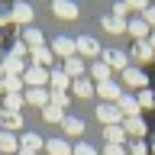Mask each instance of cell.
I'll return each mask as SVG.
<instances>
[{
    "instance_id": "6da1fadb",
    "label": "cell",
    "mask_w": 155,
    "mask_h": 155,
    "mask_svg": "<svg viewBox=\"0 0 155 155\" xmlns=\"http://www.w3.org/2000/svg\"><path fill=\"white\" fill-rule=\"evenodd\" d=\"M97 120H100L104 126H120L126 116L120 113V107H116V104H100V107H97Z\"/></svg>"
},
{
    "instance_id": "7a4b0ae2",
    "label": "cell",
    "mask_w": 155,
    "mask_h": 155,
    "mask_svg": "<svg viewBox=\"0 0 155 155\" xmlns=\"http://www.w3.org/2000/svg\"><path fill=\"white\" fill-rule=\"evenodd\" d=\"M104 65L110 68V71H126L129 68V55L126 52H120V48H104Z\"/></svg>"
},
{
    "instance_id": "3957f363",
    "label": "cell",
    "mask_w": 155,
    "mask_h": 155,
    "mask_svg": "<svg viewBox=\"0 0 155 155\" xmlns=\"http://www.w3.org/2000/svg\"><path fill=\"white\" fill-rule=\"evenodd\" d=\"M52 55H61L65 61H68V58H74V55H78L74 39H68V36H58V39H52Z\"/></svg>"
},
{
    "instance_id": "277c9868",
    "label": "cell",
    "mask_w": 155,
    "mask_h": 155,
    "mask_svg": "<svg viewBox=\"0 0 155 155\" xmlns=\"http://www.w3.org/2000/svg\"><path fill=\"white\" fill-rule=\"evenodd\" d=\"M45 81H48V71H45V68H39V65L26 68V74H23V84H29V87H42Z\"/></svg>"
},
{
    "instance_id": "5b68a950",
    "label": "cell",
    "mask_w": 155,
    "mask_h": 155,
    "mask_svg": "<svg viewBox=\"0 0 155 155\" xmlns=\"http://www.w3.org/2000/svg\"><path fill=\"white\" fill-rule=\"evenodd\" d=\"M3 74L23 78V74H26V65H23V58H19V55H13V52H10V55L3 58Z\"/></svg>"
},
{
    "instance_id": "8992f818",
    "label": "cell",
    "mask_w": 155,
    "mask_h": 155,
    "mask_svg": "<svg viewBox=\"0 0 155 155\" xmlns=\"http://www.w3.org/2000/svg\"><path fill=\"white\" fill-rule=\"evenodd\" d=\"M74 45H78V55H91V58L100 55V45H97V39H91V36L74 39Z\"/></svg>"
},
{
    "instance_id": "52a82bcc",
    "label": "cell",
    "mask_w": 155,
    "mask_h": 155,
    "mask_svg": "<svg viewBox=\"0 0 155 155\" xmlns=\"http://www.w3.org/2000/svg\"><path fill=\"white\" fill-rule=\"evenodd\" d=\"M52 13H55L58 19H74L78 16V7L71 3V0H55V3H52Z\"/></svg>"
},
{
    "instance_id": "ba28073f",
    "label": "cell",
    "mask_w": 155,
    "mask_h": 155,
    "mask_svg": "<svg viewBox=\"0 0 155 155\" xmlns=\"http://www.w3.org/2000/svg\"><path fill=\"white\" fill-rule=\"evenodd\" d=\"M0 129H3V133H10V129H23V116L10 113V110H0Z\"/></svg>"
},
{
    "instance_id": "9c48e42d",
    "label": "cell",
    "mask_w": 155,
    "mask_h": 155,
    "mask_svg": "<svg viewBox=\"0 0 155 155\" xmlns=\"http://www.w3.org/2000/svg\"><path fill=\"white\" fill-rule=\"evenodd\" d=\"M97 94L104 97V100H120L123 97V87L116 84V81H104V84H97Z\"/></svg>"
},
{
    "instance_id": "30bf717a",
    "label": "cell",
    "mask_w": 155,
    "mask_h": 155,
    "mask_svg": "<svg viewBox=\"0 0 155 155\" xmlns=\"http://www.w3.org/2000/svg\"><path fill=\"white\" fill-rule=\"evenodd\" d=\"M48 81H52V91H55V94H65L68 87H71V78H68L65 71H48Z\"/></svg>"
},
{
    "instance_id": "8fae6325",
    "label": "cell",
    "mask_w": 155,
    "mask_h": 155,
    "mask_svg": "<svg viewBox=\"0 0 155 155\" xmlns=\"http://www.w3.org/2000/svg\"><path fill=\"white\" fill-rule=\"evenodd\" d=\"M29 19H32V7H29V3H16V7H13V23L29 29Z\"/></svg>"
},
{
    "instance_id": "7c38bea8",
    "label": "cell",
    "mask_w": 155,
    "mask_h": 155,
    "mask_svg": "<svg viewBox=\"0 0 155 155\" xmlns=\"http://www.w3.org/2000/svg\"><path fill=\"white\" fill-rule=\"evenodd\" d=\"M126 29L136 36V42H149V23H145V19H129Z\"/></svg>"
},
{
    "instance_id": "4fadbf2b",
    "label": "cell",
    "mask_w": 155,
    "mask_h": 155,
    "mask_svg": "<svg viewBox=\"0 0 155 155\" xmlns=\"http://www.w3.org/2000/svg\"><path fill=\"white\" fill-rule=\"evenodd\" d=\"M71 94L81 97V100H87V97L94 94V84H91L87 78H78V81H71Z\"/></svg>"
},
{
    "instance_id": "5bb4252c",
    "label": "cell",
    "mask_w": 155,
    "mask_h": 155,
    "mask_svg": "<svg viewBox=\"0 0 155 155\" xmlns=\"http://www.w3.org/2000/svg\"><path fill=\"white\" fill-rule=\"evenodd\" d=\"M116 107H120V113H123V116H139V104H136V97H129V94L120 97Z\"/></svg>"
},
{
    "instance_id": "9a60e30c",
    "label": "cell",
    "mask_w": 155,
    "mask_h": 155,
    "mask_svg": "<svg viewBox=\"0 0 155 155\" xmlns=\"http://www.w3.org/2000/svg\"><path fill=\"white\" fill-rule=\"evenodd\" d=\"M65 74L68 78H71V81H78V78H84V61H81V58H68V61H65Z\"/></svg>"
},
{
    "instance_id": "2e32d148",
    "label": "cell",
    "mask_w": 155,
    "mask_h": 155,
    "mask_svg": "<svg viewBox=\"0 0 155 155\" xmlns=\"http://www.w3.org/2000/svg\"><path fill=\"white\" fill-rule=\"evenodd\" d=\"M26 104L45 107L48 104V91H45V87H29V91H26Z\"/></svg>"
},
{
    "instance_id": "e0dca14e",
    "label": "cell",
    "mask_w": 155,
    "mask_h": 155,
    "mask_svg": "<svg viewBox=\"0 0 155 155\" xmlns=\"http://www.w3.org/2000/svg\"><path fill=\"white\" fill-rule=\"evenodd\" d=\"M123 81L129 87H142V91H145V74L139 71V68H126V71H123Z\"/></svg>"
},
{
    "instance_id": "ac0fdd59",
    "label": "cell",
    "mask_w": 155,
    "mask_h": 155,
    "mask_svg": "<svg viewBox=\"0 0 155 155\" xmlns=\"http://www.w3.org/2000/svg\"><path fill=\"white\" fill-rule=\"evenodd\" d=\"M123 126H126V129H129L133 136H145V129H149L142 116H126V120H123Z\"/></svg>"
},
{
    "instance_id": "d6986e66",
    "label": "cell",
    "mask_w": 155,
    "mask_h": 155,
    "mask_svg": "<svg viewBox=\"0 0 155 155\" xmlns=\"http://www.w3.org/2000/svg\"><path fill=\"white\" fill-rule=\"evenodd\" d=\"M45 149H48V155H71V152H74V149H71L65 139H48Z\"/></svg>"
},
{
    "instance_id": "ffe728a7",
    "label": "cell",
    "mask_w": 155,
    "mask_h": 155,
    "mask_svg": "<svg viewBox=\"0 0 155 155\" xmlns=\"http://www.w3.org/2000/svg\"><path fill=\"white\" fill-rule=\"evenodd\" d=\"M26 45H29V52H36V48H45V39H42V32H39V29H32V26L26 29Z\"/></svg>"
},
{
    "instance_id": "44dd1931",
    "label": "cell",
    "mask_w": 155,
    "mask_h": 155,
    "mask_svg": "<svg viewBox=\"0 0 155 155\" xmlns=\"http://www.w3.org/2000/svg\"><path fill=\"white\" fill-rule=\"evenodd\" d=\"M0 87L7 91V94H19L23 91V78H13V74H3V81H0Z\"/></svg>"
},
{
    "instance_id": "7402d4cb",
    "label": "cell",
    "mask_w": 155,
    "mask_h": 155,
    "mask_svg": "<svg viewBox=\"0 0 155 155\" xmlns=\"http://www.w3.org/2000/svg\"><path fill=\"white\" fill-rule=\"evenodd\" d=\"M61 126H65V133L71 136V139L84 133V123H81V120H74V116H65V120H61Z\"/></svg>"
},
{
    "instance_id": "603a6c76",
    "label": "cell",
    "mask_w": 155,
    "mask_h": 155,
    "mask_svg": "<svg viewBox=\"0 0 155 155\" xmlns=\"http://www.w3.org/2000/svg\"><path fill=\"white\" fill-rule=\"evenodd\" d=\"M26 104V97L23 94H7L3 97V110H10V113H19V107Z\"/></svg>"
},
{
    "instance_id": "cb8c5ba5",
    "label": "cell",
    "mask_w": 155,
    "mask_h": 155,
    "mask_svg": "<svg viewBox=\"0 0 155 155\" xmlns=\"http://www.w3.org/2000/svg\"><path fill=\"white\" fill-rule=\"evenodd\" d=\"M42 145H45V142H42L36 133H26V136H23V142H19V149H26V152H39Z\"/></svg>"
},
{
    "instance_id": "d4e9b609",
    "label": "cell",
    "mask_w": 155,
    "mask_h": 155,
    "mask_svg": "<svg viewBox=\"0 0 155 155\" xmlns=\"http://www.w3.org/2000/svg\"><path fill=\"white\" fill-rule=\"evenodd\" d=\"M104 133H107V142H110V145H120L126 139V129H123V126H107Z\"/></svg>"
},
{
    "instance_id": "484cf974",
    "label": "cell",
    "mask_w": 155,
    "mask_h": 155,
    "mask_svg": "<svg viewBox=\"0 0 155 155\" xmlns=\"http://www.w3.org/2000/svg\"><path fill=\"white\" fill-rule=\"evenodd\" d=\"M91 74L97 78V84H104V81H113V78H110V68H107L104 61H94V65H91Z\"/></svg>"
},
{
    "instance_id": "4316f807",
    "label": "cell",
    "mask_w": 155,
    "mask_h": 155,
    "mask_svg": "<svg viewBox=\"0 0 155 155\" xmlns=\"http://www.w3.org/2000/svg\"><path fill=\"white\" fill-rule=\"evenodd\" d=\"M0 149H3V152H16V149H19L16 136H13V133H3V129H0Z\"/></svg>"
},
{
    "instance_id": "83f0119b",
    "label": "cell",
    "mask_w": 155,
    "mask_h": 155,
    "mask_svg": "<svg viewBox=\"0 0 155 155\" xmlns=\"http://www.w3.org/2000/svg\"><path fill=\"white\" fill-rule=\"evenodd\" d=\"M42 116H45V123H61V120H65V113H61L58 107H52V104L42 107Z\"/></svg>"
},
{
    "instance_id": "f1b7e54d",
    "label": "cell",
    "mask_w": 155,
    "mask_h": 155,
    "mask_svg": "<svg viewBox=\"0 0 155 155\" xmlns=\"http://www.w3.org/2000/svg\"><path fill=\"white\" fill-rule=\"evenodd\" d=\"M152 52H155V48L149 45V42H136V45H133V55L139 58V61H149V58H152Z\"/></svg>"
},
{
    "instance_id": "f546056e",
    "label": "cell",
    "mask_w": 155,
    "mask_h": 155,
    "mask_svg": "<svg viewBox=\"0 0 155 155\" xmlns=\"http://www.w3.org/2000/svg\"><path fill=\"white\" fill-rule=\"evenodd\" d=\"M32 61L48 71V65H52V52H48V48H36V52H32Z\"/></svg>"
},
{
    "instance_id": "4dcf8cb0",
    "label": "cell",
    "mask_w": 155,
    "mask_h": 155,
    "mask_svg": "<svg viewBox=\"0 0 155 155\" xmlns=\"http://www.w3.org/2000/svg\"><path fill=\"white\" fill-rule=\"evenodd\" d=\"M104 26L110 29V32H123L129 23H126V19H116V16H104Z\"/></svg>"
},
{
    "instance_id": "1f68e13d",
    "label": "cell",
    "mask_w": 155,
    "mask_h": 155,
    "mask_svg": "<svg viewBox=\"0 0 155 155\" xmlns=\"http://www.w3.org/2000/svg\"><path fill=\"white\" fill-rule=\"evenodd\" d=\"M48 104L61 110V107H68V104H71V97H68V94H55V91H52V94H48Z\"/></svg>"
},
{
    "instance_id": "d6a6232c",
    "label": "cell",
    "mask_w": 155,
    "mask_h": 155,
    "mask_svg": "<svg viewBox=\"0 0 155 155\" xmlns=\"http://www.w3.org/2000/svg\"><path fill=\"white\" fill-rule=\"evenodd\" d=\"M136 104H139V110H142V107H155V94H152V91H139Z\"/></svg>"
},
{
    "instance_id": "836d02e7",
    "label": "cell",
    "mask_w": 155,
    "mask_h": 155,
    "mask_svg": "<svg viewBox=\"0 0 155 155\" xmlns=\"http://www.w3.org/2000/svg\"><path fill=\"white\" fill-rule=\"evenodd\" d=\"M71 155H97V149H94V145H87V142H78Z\"/></svg>"
},
{
    "instance_id": "e575fe53",
    "label": "cell",
    "mask_w": 155,
    "mask_h": 155,
    "mask_svg": "<svg viewBox=\"0 0 155 155\" xmlns=\"http://www.w3.org/2000/svg\"><path fill=\"white\" fill-rule=\"evenodd\" d=\"M126 13H129V3H116V7H113V16L116 19H126Z\"/></svg>"
},
{
    "instance_id": "d590c367",
    "label": "cell",
    "mask_w": 155,
    "mask_h": 155,
    "mask_svg": "<svg viewBox=\"0 0 155 155\" xmlns=\"http://www.w3.org/2000/svg\"><path fill=\"white\" fill-rule=\"evenodd\" d=\"M104 155H126V152H123V145H107Z\"/></svg>"
},
{
    "instance_id": "8d00e7d4",
    "label": "cell",
    "mask_w": 155,
    "mask_h": 155,
    "mask_svg": "<svg viewBox=\"0 0 155 155\" xmlns=\"http://www.w3.org/2000/svg\"><path fill=\"white\" fill-rule=\"evenodd\" d=\"M129 10H142V13H145L149 3H145V0H129Z\"/></svg>"
},
{
    "instance_id": "74e56055",
    "label": "cell",
    "mask_w": 155,
    "mask_h": 155,
    "mask_svg": "<svg viewBox=\"0 0 155 155\" xmlns=\"http://www.w3.org/2000/svg\"><path fill=\"white\" fill-rule=\"evenodd\" d=\"M145 23H149V26H155V7L145 10Z\"/></svg>"
},
{
    "instance_id": "f35d334b",
    "label": "cell",
    "mask_w": 155,
    "mask_h": 155,
    "mask_svg": "<svg viewBox=\"0 0 155 155\" xmlns=\"http://www.w3.org/2000/svg\"><path fill=\"white\" fill-rule=\"evenodd\" d=\"M145 152H149V149H145L142 142H136V145H133V152H129V155H145Z\"/></svg>"
},
{
    "instance_id": "ab89813d",
    "label": "cell",
    "mask_w": 155,
    "mask_h": 155,
    "mask_svg": "<svg viewBox=\"0 0 155 155\" xmlns=\"http://www.w3.org/2000/svg\"><path fill=\"white\" fill-rule=\"evenodd\" d=\"M149 45H152V48H155V32H152V36H149Z\"/></svg>"
},
{
    "instance_id": "60d3db41",
    "label": "cell",
    "mask_w": 155,
    "mask_h": 155,
    "mask_svg": "<svg viewBox=\"0 0 155 155\" xmlns=\"http://www.w3.org/2000/svg\"><path fill=\"white\" fill-rule=\"evenodd\" d=\"M19 155H36V152H26V149H19Z\"/></svg>"
},
{
    "instance_id": "b9f144b4",
    "label": "cell",
    "mask_w": 155,
    "mask_h": 155,
    "mask_svg": "<svg viewBox=\"0 0 155 155\" xmlns=\"http://www.w3.org/2000/svg\"><path fill=\"white\" fill-rule=\"evenodd\" d=\"M0 81H3V61H0Z\"/></svg>"
},
{
    "instance_id": "7bdbcfd3",
    "label": "cell",
    "mask_w": 155,
    "mask_h": 155,
    "mask_svg": "<svg viewBox=\"0 0 155 155\" xmlns=\"http://www.w3.org/2000/svg\"><path fill=\"white\" fill-rule=\"evenodd\" d=\"M152 155H155V145H152Z\"/></svg>"
},
{
    "instance_id": "ee69618b",
    "label": "cell",
    "mask_w": 155,
    "mask_h": 155,
    "mask_svg": "<svg viewBox=\"0 0 155 155\" xmlns=\"http://www.w3.org/2000/svg\"><path fill=\"white\" fill-rule=\"evenodd\" d=\"M0 91H3V87H0Z\"/></svg>"
}]
</instances>
